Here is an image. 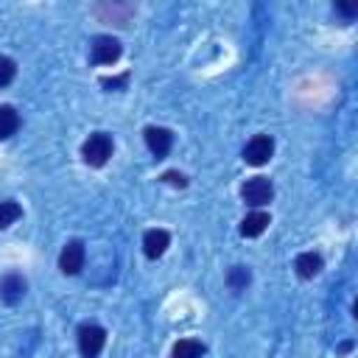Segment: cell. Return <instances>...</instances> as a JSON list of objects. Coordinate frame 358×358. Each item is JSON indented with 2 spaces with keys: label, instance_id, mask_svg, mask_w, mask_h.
<instances>
[{
  "label": "cell",
  "instance_id": "cell-6",
  "mask_svg": "<svg viewBox=\"0 0 358 358\" xmlns=\"http://www.w3.org/2000/svg\"><path fill=\"white\" fill-rule=\"evenodd\" d=\"M84 257H87L84 243L81 241H67L64 249H62V255H59V268L64 274H78L84 268Z\"/></svg>",
  "mask_w": 358,
  "mask_h": 358
},
{
  "label": "cell",
  "instance_id": "cell-7",
  "mask_svg": "<svg viewBox=\"0 0 358 358\" xmlns=\"http://www.w3.org/2000/svg\"><path fill=\"white\" fill-rule=\"evenodd\" d=\"M143 137H145L148 151H151L157 159H162V157L171 151V145H173V134H171L168 129H162V126H148V129L143 131Z\"/></svg>",
  "mask_w": 358,
  "mask_h": 358
},
{
  "label": "cell",
  "instance_id": "cell-10",
  "mask_svg": "<svg viewBox=\"0 0 358 358\" xmlns=\"http://www.w3.org/2000/svg\"><path fill=\"white\" fill-rule=\"evenodd\" d=\"M268 224H271L268 213L255 210V213H249V215L241 221V235H243V238H257V235H263V229H266Z\"/></svg>",
  "mask_w": 358,
  "mask_h": 358
},
{
  "label": "cell",
  "instance_id": "cell-15",
  "mask_svg": "<svg viewBox=\"0 0 358 358\" xmlns=\"http://www.w3.org/2000/svg\"><path fill=\"white\" fill-rule=\"evenodd\" d=\"M20 215H22V207L17 201H0V229L20 221Z\"/></svg>",
  "mask_w": 358,
  "mask_h": 358
},
{
  "label": "cell",
  "instance_id": "cell-16",
  "mask_svg": "<svg viewBox=\"0 0 358 358\" xmlns=\"http://www.w3.org/2000/svg\"><path fill=\"white\" fill-rule=\"evenodd\" d=\"M14 73H17V64H14V59H8V56H0V87L11 84V81H14Z\"/></svg>",
  "mask_w": 358,
  "mask_h": 358
},
{
  "label": "cell",
  "instance_id": "cell-19",
  "mask_svg": "<svg viewBox=\"0 0 358 358\" xmlns=\"http://www.w3.org/2000/svg\"><path fill=\"white\" fill-rule=\"evenodd\" d=\"M126 81H129V76H126V73H123L120 78H101V84H103V87H120V84H126Z\"/></svg>",
  "mask_w": 358,
  "mask_h": 358
},
{
  "label": "cell",
  "instance_id": "cell-9",
  "mask_svg": "<svg viewBox=\"0 0 358 358\" xmlns=\"http://www.w3.org/2000/svg\"><path fill=\"white\" fill-rule=\"evenodd\" d=\"M168 243H171V235H168L165 229H148V232L143 235V252H145L148 260L162 257L165 249H168Z\"/></svg>",
  "mask_w": 358,
  "mask_h": 358
},
{
  "label": "cell",
  "instance_id": "cell-8",
  "mask_svg": "<svg viewBox=\"0 0 358 358\" xmlns=\"http://www.w3.org/2000/svg\"><path fill=\"white\" fill-rule=\"evenodd\" d=\"M25 288H28L25 285V277L17 274V271H8V274L0 277V299L6 305H17L25 296Z\"/></svg>",
  "mask_w": 358,
  "mask_h": 358
},
{
  "label": "cell",
  "instance_id": "cell-11",
  "mask_svg": "<svg viewBox=\"0 0 358 358\" xmlns=\"http://www.w3.org/2000/svg\"><path fill=\"white\" fill-rule=\"evenodd\" d=\"M294 268H296V274L302 280H310V277H316L322 271V257L316 252H302V255H296Z\"/></svg>",
  "mask_w": 358,
  "mask_h": 358
},
{
  "label": "cell",
  "instance_id": "cell-12",
  "mask_svg": "<svg viewBox=\"0 0 358 358\" xmlns=\"http://www.w3.org/2000/svg\"><path fill=\"white\" fill-rule=\"evenodd\" d=\"M201 355H204V344L196 338H179L171 352V358H201Z\"/></svg>",
  "mask_w": 358,
  "mask_h": 358
},
{
  "label": "cell",
  "instance_id": "cell-2",
  "mask_svg": "<svg viewBox=\"0 0 358 358\" xmlns=\"http://www.w3.org/2000/svg\"><path fill=\"white\" fill-rule=\"evenodd\" d=\"M106 344V330L101 324H81L78 327V352L81 358H98Z\"/></svg>",
  "mask_w": 358,
  "mask_h": 358
},
{
  "label": "cell",
  "instance_id": "cell-18",
  "mask_svg": "<svg viewBox=\"0 0 358 358\" xmlns=\"http://www.w3.org/2000/svg\"><path fill=\"white\" fill-rule=\"evenodd\" d=\"M336 11H338V14H344V17H355V14H358V8H355V6H344V3H336Z\"/></svg>",
  "mask_w": 358,
  "mask_h": 358
},
{
  "label": "cell",
  "instance_id": "cell-13",
  "mask_svg": "<svg viewBox=\"0 0 358 358\" xmlns=\"http://www.w3.org/2000/svg\"><path fill=\"white\" fill-rule=\"evenodd\" d=\"M20 126V115L14 106H0V140H8Z\"/></svg>",
  "mask_w": 358,
  "mask_h": 358
},
{
  "label": "cell",
  "instance_id": "cell-1",
  "mask_svg": "<svg viewBox=\"0 0 358 358\" xmlns=\"http://www.w3.org/2000/svg\"><path fill=\"white\" fill-rule=\"evenodd\" d=\"M112 137L106 134V131H95V134H90L87 140H84V145H81V157H84V162L87 165H92V168H101V165H106V159L112 157Z\"/></svg>",
  "mask_w": 358,
  "mask_h": 358
},
{
  "label": "cell",
  "instance_id": "cell-5",
  "mask_svg": "<svg viewBox=\"0 0 358 358\" xmlns=\"http://www.w3.org/2000/svg\"><path fill=\"white\" fill-rule=\"evenodd\" d=\"M274 154V140L268 134H255L246 145H243V159L249 165H266Z\"/></svg>",
  "mask_w": 358,
  "mask_h": 358
},
{
  "label": "cell",
  "instance_id": "cell-3",
  "mask_svg": "<svg viewBox=\"0 0 358 358\" xmlns=\"http://www.w3.org/2000/svg\"><path fill=\"white\" fill-rule=\"evenodd\" d=\"M120 53H123L120 42L115 36H109V34H98L92 39V45H90V62L92 64H112V62L120 59Z\"/></svg>",
  "mask_w": 358,
  "mask_h": 358
},
{
  "label": "cell",
  "instance_id": "cell-4",
  "mask_svg": "<svg viewBox=\"0 0 358 358\" xmlns=\"http://www.w3.org/2000/svg\"><path fill=\"white\" fill-rule=\"evenodd\" d=\"M241 196H243V201H246L249 207H263V204L271 201V196H274V185H271L266 176H252V179L243 182Z\"/></svg>",
  "mask_w": 358,
  "mask_h": 358
},
{
  "label": "cell",
  "instance_id": "cell-14",
  "mask_svg": "<svg viewBox=\"0 0 358 358\" xmlns=\"http://www.w3.org/2000/svg\"><path fill=\"white\" fill-rule=\"evenodd\" d=\"M249 280H252V274H249L246 266H232L229 274H227V282H229L232 291H243L249 285Z\"/></svg>",
  "mask_w": 358,
  "mask_h": 358
},
{
  "label": "cell",
  "instance_id": "cell-17",
  "mask_svg": "<svg viewBox=\"0 0 358 358\" xmlns=\"http://www.w3.org/2000/svg\"><path fill=\"white\" fill-rule=\"evenodd\" d=\"M159 179H162L165 185H171V187H187V179H185V173H179V171H165Z\"/></svg>",
  "mask_w": 358,
  "mask_h": 358
}]
</instances>
